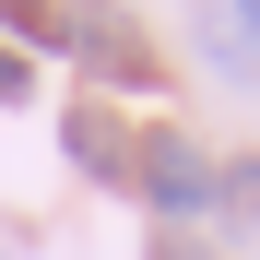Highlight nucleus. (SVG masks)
<instances>
[{
  "label": "nucleus",
  "instance_id": "f257e3e1",
  "mask_svg": "<svg viewBox=\"0 0 260 260\" xmlns=\"http://www.w3.org/2000/svg\"><path fill=\"white\" fill-rule=\"evenodd\" d=\"M59 48L83 59V83H107V95H154L166 59H154V36L118 12V0H71V24H59Z\"/></svg>",
  "mask_w": 260,
  "mask_h": 260
},
{
  "label": "nucleus",
  "instance_id": "f03ea898",
  "mask_svg": "<svg viewBox=\"0 0 260 260\" xmlns=\"http://www.w3.org/2000/svg\"><path fill=\"white\" fill-rule=\"evenodd\" d=\"M130 189H142L166 225H189V213H213V154L189 130H142V142H130Z\"/></svg>",
  "mask_w": 260,
  "mask_h": 260
},
{
  "label": "nucleus",
  "instance_id": "39448f33",
  "mask_svg": "<svg viewBox=\"0 0 260 260\" xmlns=\"http://www.w3.org/2000/svg\"><path fill=\"white\" fill-rule=\"evenodd\" d=\"M0 24H12L24 48H59V24H71V0H0Z\"/></svg>",
  "mask_w": 260,
  "mask_h": 260
},
{
  "label": "nucleus",
  "instance_id": "0eeeda50",
  "mask_svg": "<svg viewBox=\"0 0 260 260\" xmlns=\"http://www.w3.org/2000/svg\"><path fill=\"white\" fill-rule=\"evenodd\" d=\"M142 260H213V248H201V237H178V225H166V237H154Z\"/></svg>",
  "mask_w": 260,
  "mask_h": 260
},
{
  "label": "nucleus",
  "instance_id": "423d86ee",
  "mask_svg": "<svg viewBox=\"0 0 260 260\" xmlns=\"http://www.w3.org/2000/svg\"><path fill=\"white\" fill-rule=\"evenodd\" d=\"M12 95H36V71H24V48H0V107Z\"/></svg>",
  "mask_w": 260,
  "mask_h": 260
},
{
  "label": "nucleus",
  "instance_id": "20e7f679",
  "mask_svg": "<svg viewBox=\"0 0 260 260\" xmlns=\"http://www.w3.org/2000/svg\"><path fill=\"white\" fill-rule=\"evenodd\" d=\"M213 213H225L237 237H260V154H237V166H213Z\"/></svg>",
  "mask_w": 260,
  "mask_h": 260
},
{
  "label": "nucleus",
  "instance_id": "6e6552de",
  "mask_svg": "<svg viewBox=\"0 0 260 260\" xmlns=\"http://www.w3.org/2000/svg\"><path fill=\"white\" fill-rule=\"evenodd\" d=\"M225 12H237V24H248V48H260V0H225Z\"/></svg>",
  "mask_w": 260,
  "mask_h": 260
},
{
  "label": "nucleus",
  "instance_id": "7ed1b4c3",
  "mask_svg": "<svg viewBox=\"0 0 260 260\" xmlns=\"http://www.w3.org/2000/svg\"><path fill=\"white\" fill-rule=\"evenodd\" d=\"M59 142H71V166H83V178L130 189V130H118L107 107H71V118H59Z\"/></svg>",
  "mask_w": 260,
  "mask_h": 260
}]
</instances>
